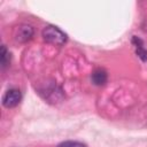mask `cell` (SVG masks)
I'll list each match as a JSON object with an SVG mask.
<instances>
[{"instance_id": "7a4b0ae2", "label": "cell", "mask_w": 147, "mask_h": 147, "mask_svg": "<svg viewBox=\"0 0 147 147\" xmlns=\"http://www.w3.org/2000/svg\"><path fill=\"white\" fill-rule=\"evenodd\" d=\"M22 99L21 91L17 88H9L5 92L2 96V105L6 108H13L16 107Z\"/></svg>"}, {"instance_id": "52a82bcc", "label": "cell", "mask_w": 147, "mask_h": 147, "mask_svg": "<svg viewBox=\"0 0 147 147\" xmlns=\"http://www.w3.org/2000/svg\"><path fill=\"white\" fill-rule=\"evenodd\" d=\"M57 147H87V146L79 141H64L57 145Z\"/></svg>"}, {"instance_id": "6da1fadb", "label": "cell", "mask_w": 147, "mask_h": 147, "mask_svg": "<svg viewBox=\"0 0 147 147\" xmlns=\"http://www.w3.org/2000/svg\"><path fill=\"white\" fill-rule=\"evenodd\" d=\"M42 38L45 41L49 42V44H53V45H56V46H62L65 44L67 41V34L60 30L57 26H54V25H47L44 28L42 32Z\"/></svg>"}, {"instance_id": "5b68a950", "label": "cell", "mask_w": 147, "mask_h": 147, "mask_svg": "<svg viewBox=\"0 0 147 147\" xmlns=\"http://www.w3.org/2000/svg\"><path fill=\"white\" fill-rule=\"evenodd\" d=\"M132 44H133V46L136 47V53H137V55H138L142 61H147V51H146L145 47H144L142 40H141L140 38L136 37V36H133V37H132Z\"/></svg>"}, {"instance_id": "8992f818", "label": "cell", "mask_w": 147, "mask_h": 147, "mask_svg": "<svg viewBox=\"0 0 147 147\" xmlns=\"http://www.w3.org/2000/svg\"><path fill=\"white\" fill-rule=\"evenodd\" d=\"M0 61H1V67L6 68L9 62H10V53L9 51L6 48L5 45L1 46V54H0Z\"/></svg>"}, {"instance_id": "277c9868", "label": "cell", "mask_w": 147, "mask_h": 147, "mask_svg": "<svg viewBox=\"0 0 147 147\" xmlns=\"http://www.w3.org/2000/svg\"><path fill=\"white\" fill-rule=\"evenodd\" d=\"M91 79H92V83L94 85L102 86L107 83L108 76H107V72L103 69H95L91 75Z\"/></svg>"}, {"instance_id": "3957f363", "label": "cell", "mask_w": 147, "mask_h": 147, "mask_svg": "<svg viewBox=\"0 0 147 147\" xmlns=\"http://www.w3.org/2000/svg\"><path fill=\"white\" fill-rule=\"evenodd\" d=\"M32 37H33V28L28 24H21L14 31V39L18 42H26Z\"/></svg>"}]
</instances>
